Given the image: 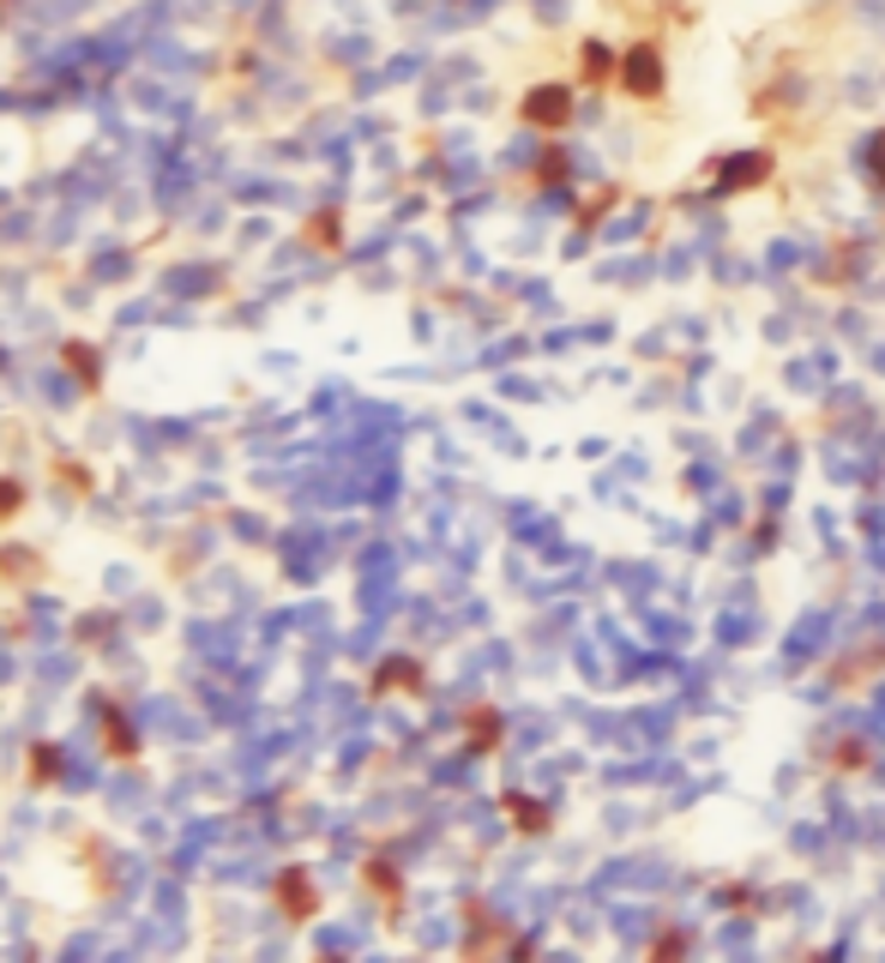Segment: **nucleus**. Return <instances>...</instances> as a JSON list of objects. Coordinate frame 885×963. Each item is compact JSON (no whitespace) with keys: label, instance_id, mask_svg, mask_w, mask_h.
<instances>
[{"label":"nucleus","instance_id":"nucleus-2","mask_svg":"<svg viewBox=\"0 0 885 963\" xmlns=\"http://www.w3.org/2000/svg\"><path fill=\"white\" fill-rule=\"evenodd\" d=\"M524 121L560 133V127L572 121V91H567V85H536V91L524 97Z\"/></svg>","mask_w":885,"mask_h":963},{"label":"nucleus","instance_id":"nucleus-3","mask_svg":"<svg viewBox=\"0 0 885 963\" xmlns=\"http://www.w3.org/2000/svg\"><path fill=\"white\" fill-rule=\"evenodd\" d=\"M621 79H626V91H633V97H663V61H657V48H633V55H626V67H621Z\"/></svg>","mask_w":885,"mask_h":963},{"label":"nucleus","instance_id":"nucleus-4","mask_svg":"<svg viewBox=\"0 0 885 963\" xmlns=\"http://www.w3.org/2000/svg\"><path fill=\"white\" fill-rule=\"evenodd\" d=\"M102 747H109V759H139V735L121 704H102Z\"/></svg>","mask_w":885,"mask_h":963},{"label":"nucleus","instance_id":"nucleus-15","mask_svg":"<svg viewBox=\"0 0 885 963\" xmlns=\"http://www.w3.org/2000/svg\"><path fill=\"white\" fill-rule=\"evenodd\" d=\"M584 79H590V85H602V79H609V55H602L597 43L584 48Z\"/></svg>","mask_w":885,"mask_h":963},{"label":"nucleus","instance_id":"nucleus-5","mask_svg":"<svg viewBox=\"0 0 885 963\" xmlns=\"http://www.w3.org/2000/svg\"><path fill=\"white\" fill-rule=\"evenodd\" d=\"M61 362H67V374L79 380L85 392H97V385H102V355L91 350V343H79V338L61 343Z\"/></svg>","mask_w":885,"mask_h":963},{"label":"nucleus","instance_id":"nucleus-16","mask_svg":"<svg viewBox=\"0 0 885 963\" xmlns=\"http://www.w3.org/2000/svg\"><path fill=\"white\" fill-rule=\"evenodd\" d=\"M19 506H24V488L12 482V477H0V518H12Z\"/></svg>","mask_w":885,"mask_h":963},{"label":"nucleus","instance_id":"nucleus-8","mask_svg":"<svg viewBox=\"0 0 885 963\" xmlns=\"http://www.w3.org/2000/svg\"><path fill=\"white\" fill-rule=\"evenodd\" d=\"M765 175H772V157H765V151H753V157H741V163H723V193L760 187Z\"/></svg>","mask_w":885,"mask_h":963},{"label":"nucleus","instance_id":"nucleus-7","mask_svg":"<svg viewBox=\"0 0 885 963\" xmlns=\"http://www.w3.org/2000/svg\"><path fill=\"white\" fill-rule=\"evenodd\" d=\"M302 241H307V248H319V253L343 248V211H338V205H331V211H314V217H307Z\"/></svg>","mask_w":885,"mask_h":963},{"label":"nucleus","instance_id":"nucleus-1","mask_svg":"<svg viewBox=\"0 0 885 963\" xmlns=\"http://www.w3.org/2000/svg\"><path fill=\"white\" fill-rule=\"evenodd\" d=\"M272 904H277V916H284V921H295V928H302V921H314L319 916L314 873H307V867H284V873H277V885H272Z\"/></svg>","mask_w":885,"mask_h":963},{"label":"nucleus","instance_id":"nucleus-17","mask_svg":"<svg viewBox=\"0 0 885 963\" xmlns=\"http://www.w3.org/2000/svg\"><path fill=\"white\" fill-rule=\"evenodd\" d=\"M867 169H874V182L885 187V133L874 139V151H867Z\"/></svg>","mask_w":885,"mask_h":963},{"label":"nucleus","instance_id":"nucleus-11","mask_svg":"<svg viewBox=\"0 0 885 963\" xmlns=\"http://www.w3.org/2000/svg\"><path fill=\"white\" fill-rule=\"evenodd\" d=\"M500 807H506V819H512L518 831H543V825H548V807L531 801V795H506Z\"/></svg>","mask_w":885,"mask_h":963},{"label":"nucleus","instance_id":"nucleus-10","mask_svg":"<svg viewBox=\"0 0 885 963\" xmlns=\"http://www.w3.org/2000/svg\"><path fill=\"white\" fill-rule=\"evenodd\" d=\"M0 578L31 584V578H43V555H31V548H0Z\"/></svg>","mask_w":885,"mask_h":963},{"label":"nucleus","instance_id":"nucleus-14","mask_svg":"<svg viewBox=\"0 0 885 963\" xmlns=\"http://www.w3.org/2000/svg\"><path fill=\"white\" fill-rule=\"evenodd\" d=\"M55 477H61V488H67V494H91V488H97V477H91V470L67 464V458H61V464H55Z\"/></svg>","mask_w":885,"mask_h":963},{"label":"nucleus","instance_id":"nucleus-9","mask_svg":"<svg viewBox=\"0 0 885 963\" xmlns=\"http://www.w3.org/2000/svg\"><path fill=\"white\" fill-rule=\"evenodd\" d=\"M24 770H31V783H43V789L48 783H61V747L55 741H36V747L24 753Z\"/></svg>","mask_w":885,"mask_h":963},{"label":"nucleus","instance_id":"nucleus-13","mask_svg":"<svg viewBox=\"0 0 885 963\" xmlns=\"http://www.w3.org/2000/svg\"><path fill=\"white\" fill-rule=\"evenodd\" d=\"M368 885L386 897V909H397V873H392V862H368Z\"/></svg>","mask_w":885,"mask_h":963},{"label":"nucleus","instance_id":"nucleus-12","mask_svg":"<svg viewBox=\"0 0 885 963\" xmlns=\"http://www.w3.org/2000/svg\"><path fill=\"white\" fill-rule=\"evenodd\" d=\"M465 741H470V753H489V747H500V716L494 711H470L465 716Z\"/></svg>","mask_w":885,"mask_h":963},{"label":"nucleus","instance_id":"nucleus-6","mask_svg":"<svg viewBox=\"0 0 885 963\" xmlns=\"http://www.w3.org/2000/svg\"><path fill=\"white\" fill-rule=\"evenodd\" d=\"M374 692L386 699V692H422V663H409V657H392V663H380V675H374Z\"/></svg>","mask_w":885,"mask_h":963}]
</instances>
